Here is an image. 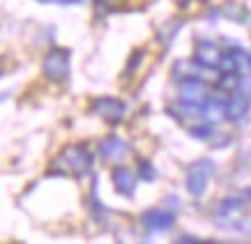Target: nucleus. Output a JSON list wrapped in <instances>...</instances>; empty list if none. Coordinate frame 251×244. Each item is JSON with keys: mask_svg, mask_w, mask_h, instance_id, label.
I'll list each match as a JSON object with an SVG mask.
<instances>
[{"mask_svg": "<svg viewBox=\"0 0 251 244\" xmlns=\"http://www.w3.org/2000/svg\"><path fill=\"white\" fill-rule=\"evenodd\" d=\"M247 65H249V69H251V53L247 55Z\"/></svg>", "mask_w": 251, "mask_h": 244, "instance_id": "2eb2a0df", "label": "nucleus"}, {"mask_svg": "<svg viewBox=\"0 0 251 244\" xmlns=\"http://www.w3.org/2000/svg\"><path fill=\"white\" fill-rule=\"evenodd\" d=\"M226 12H228V14H233V19H235V21H240V23L247 21V12H244L242 7H237V5H228V7H226Z\"/></svg>", "mask_w": 251, "mask_h": 244, "instance_id": "f8f14e48", "label": "nucleus"}, {"mask_svg": "<svg viewBox=\"0 0 251 244\" xmlns=\"http://www.w3.org/2000/svg\"><path fill=\"white\" fill-rule=\"evenodd\" d=\"M92 108H95V113L101 115L108 122H120L125 118V104L113 99V97H101L92 104Z\"/></svg>", "mask_w": 251, "mask_h": 244, "instance_id": "0eeeda50", "label": "nucleus"}, {"mask_svg": "<svg viewBox=\"0 0 251 244\" xmlns=\"http://www.w3.org/2000/svg\"><path fill=\"white\" fill-rule=\"evenodd\" d=\"M189 134L198 141H207V138H212L214 134V124H196V127H191Z\"/></svg>", "mask_w": 251, "mask_h": 244, "instance_id": "9b49d317", "label": "nucleus"}, {"mask_svg": "<svg viewBox=\"0 0 251 244\" xmlns=\"http://www.w3.org/2000/svg\"><path fill=\"white\" fill-rule=\"evenodd\" d=\"M141 177H143V180H154L157 173H154V168L150 166V164H143V166H141Z\"/></svg>", "mask_w": 251, "mask_h": 244, "instance_id": "ddd939ff", "label": "nucleus"}, {"mask_svg": "<svg viewBox=\"0 0 251 244\" xmlns=\"http://www.w3.org/2000/svg\"><path fill=\"white\" fill-rule=\"evenodd\" d=\"M42 67H44V74L51 81H62L69 74V53L62 49H53V51L46 53Z\"/></svg>", "mask_w": 251, "mask_h": 244, "instance_id": "7ed1b4c3", "label": "nucleus"}, {"mask_svg": "<svg viewBox=\"0 0 251 244\" xmlns=\"http://www.w3.org/2000/svg\"><path fill=\"white\" fill-rule=\"evenodd\" d=\"M221 58L219 46L210 42V39H198L196 42V53H194V60L201 65V67H217Z\"/></svg>", "mask_w": 251, "mask_h": 244, "instance_id": "423d86ee", "label": "nucleus"}, {"mask_svg": "<svg viewBox=\"0 0 251 244\" xmlns=\"http://www.w3.org/2000/svg\"><path fill=\"white\" fill-rule=\"evenodd\" d=\"M143 223L148 226L150 233H166V230L173 228L175 217L166 210H150V212L143 214Z\"/></svg>", "mask_w": 251, "mask_h": 244, "instance_id": "6e6552de", "label": "nucleus"}, {"mask_svg": "<svg viewBox=\"0 0 251 244\" xmlns=\"http://www.w3.org/2000/svg\"><path fill=\"white\" fill-rule=\"evenodd\" d=\"M214 164L212 161H198V164H194V166L189 168V177H187V187H189L191 196H196V198H201L203 194H205L207 189V182H210V177L214 175Z\"/></svg>", "mask_w": 251, "mask_h": 244, "instance_id": "f257e3e1", "label": "nucleus"}, {"mask_svg": "<svg viewBox=\"0 0 251 244\" xmlns=\"http://www.w3.org/2000/svg\"><path fill=\"white\" fill-rule=\"evenodd\" d=\"M210 97V90L207 85L201 81V78H194V81H184L182 90H180V99L182 104H191V106H203Z\"/></svg>", "mask_w": 251, "mask_h": 244, "instance_id": "20e7f679", "label": "nucleus"}, {"mask_svg": "<svg viewBox=\"0 0 251 244\" xmlns=\"http://www.w3.org/2000/svg\"><path fill=\"white\" fill-rule=\"evenodd\" d=\"M60 161L65 164V171L74 173L76 177L85 175L90 171L92 164V154L88 152V147H69L60 154Z\"/></svg>", "mask_w": 251, "mask_h": 244, "instance_id": "f03ea898", "label": "nucleus"}, {"mask_svg": "<svg viewBox=\"0 0 251 244\" xmlns=\"http://www.w3.org/2000/svg\"><path fill=\"white\" fill-rule=\"evenodd\" d=\"M224 108H226V118H228L230 122H240L244 115L249 113L251 99L244 95L242 90H240V88H235V90H233V95L228 97V101L224 104Z\"/></svg>", "mask_w": 251, "mask_h": 244, "instance_id": "39448f33", "label": "nucleus"}, {"mask_svg": "<svg viewBox=\"0 0 251 244\" xmlns=\"http://www.w3.org/2000/svg\"><path fill=\"white\" fill-rule=\"evenodd\" d=\"M99 154H101V159L104 161H120L129 154V147L122 143L120 138L111 136V138H106V141H101V145H99Z\"/></svg>", "mask_w": 251, "mask_h": 244, "instance_id": "1a4fd4ad", "label": "nucleus"}, {"mask_svg": "<svg viewBox=\"0 0 251 244\" xmlns=\"http://www.w3.org/2000/svg\"><path fill=\"white\" fill-rule=\"evenodd\" d=\"M113 182L115 189L120 191L122 196H131L134 189H136V180H134V173H131L127 166H118L113 171Z\"/></svg>", "mask_w": 251, "mask_h": 244, "instance_id": "9d476101", "label": "nucleus"}, {"mask_svg": "<svg viewBox=\"0 0 251 244\" xmlns=\"http://www.w3.org/2000/svg\"><path fill=\"white\" fill-rule=\"evenodd\" d=\"M240 85H242L240 90H242L244 95H247V97L251 99V78H240Z\"/></svg>", "mask_w": 251, "mask_h": 244, "instance_id": "4468645a", "label": "nucleus"}]
</instances>
